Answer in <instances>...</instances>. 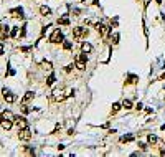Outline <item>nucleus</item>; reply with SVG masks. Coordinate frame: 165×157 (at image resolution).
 <instances>
[{"label": "nucleus", "mask_w": 165, "mask_h": 157, "mask_svg": "<svg viewBox=\"0 0 165 157\" xmlns=\"http://www.w3.org/2000/svg\"><path fill=\"white\" fill-rule=\"evenodd\" d=\"M22 112H23V114H28V112H30V109H28L26 104H22Z\"/></svg>", "instance_id": "27"}, {"label": "nucleus", "mask_w": 165, "mask_h": 157, "mask_svg": "<svg viewBox=\"0 0 165 157\" xmlns=\"http://www.w3.org/2000/svg\"><path fill=\"white\" fill-rule=\"evenodd\" d=\"M155 3H157V5H162V0H155Z\"/></svg>", "instance_id": "36"}, {"label": "nucleus", "mask_w": 165, "mask_h": 157, "mask_svg": "<svg viewBox=\"0 0 165 157\" xmlns=\"http://www.w3.org/2000/svg\"><path fill=\"white\" fill-rule=\"evenodd\" d=\"M55 79H56V76H55V74H50V76H48V78H46V86H51L53 83H55Z\"/></svg>", "instance_id": "21"}, {"label": "nucleus", "mask_w": 165, "mask_h": 157, "mask_svg": "<svg viewBox=\"0 0 165 157\" xmlns=\"http://www.w3.org/2000/svg\"><path fill=\"white\" fill-rule=\"evenodd\" d=\"M149 3H150V0H144V7H145V8L149 7Z\"/></svg>", "instance_id": "33"}, {"label": "nucleus", "mask_w": 165, "mask_h": 157, "mask_svg": "<svg viewBox=\"0 0 165 157\" xmlns=\"http://www.w3.org/2000/svg\"><path fill=\"white\" fill-rule=\"evenodd\" d=\"M40 13H41L43 17H50V15H51V10H50L46 5H41L40 7Z\"/></svg>", "instance_id": "15"}, {"label": "nucleus", "mask_w": 165, "mask_h": 157, "mask_svg": "<svg viewBox=\"0 0 165 157\" xmlns=\"http://www.w3.org/2000/svg\"><path fill=\"white\" fill-rule=\"evenodd\" d=\"M10 15H12L13 18H23V8H20V7H17V8H10Z\"/></svg>", "instance_id": "10"}, {"label": "nucleus", "mask_w": 165, "mask_h": 157, "mask_svg": "<svg viewBox=\"0 0 165 157\" xmlns=\"http://www.w3.org/2000/svg\"><path fill=\"white\" fill-rule=\"evenodd\" d=\"M71 48H73V43H71V41H66V40H65V41H63V50L69 51Z\"/></svg>", "instance_id": "23"}, {"label": "nucleus", "mask_w": 165, "mask_h": 157, "mask_svg": "<svg viewBox=\"0 0 165 157\" xmlns=\"http://www.w3.org/2000/svg\"><path fill=\"white\" fill-rule=\"evenodd\" d=\"M86 63H88V58H86V53H81V55H78L76 56V60H74V66L78 68V70H86Z\"/></svg>", "instance_id": "4"}, {"label": "nucleus", "mask_w": 165, "mask_h": 157, "mask_svg": "<svg viewBox=\"0 0 165 157\" xmlns=\"http://www.w3.org/2000/svg\"><path fill=\"white\" fill-rule=\"evenodd\" d=\"M127 79H129L127 83H131V85H135V83H137V76H134V74H129Z\"/></svg>", "instance_id": "25"}, {"label": "nucleus", "mask_w": 165, "mask_h": 157, "mask_svg": "<svg viewBox=\"0 0 165 157\" xmlns=\"http://www.w3.org/2000/svg\"><path fill=\"white\" fill-rule=\"evenodd\" d=\"M0 35H2V40H5L7 37L10 35V26H8V25H5V23H3V25L0 26Z\"/></svg>", "instance_id": "12"}, {"label": "nucleus", "mask_w": 165, "mask_h": 157, "mask_svg": "<svg viewBox=\"0 0 165 157\" xmlns=\"http://www.w3.org/2000/svg\"><path fill=\"white\" fill-rule=\"evenodd\" d=\"M121 108H122V104H121V103H114V104H112L111 112H112V114H116V112H117L119 109H121Z\"/></svg>", "instance_id": "22"}, {"label": "nucleus", "mask_w": 165, "mask_h": 157, "mask_svg": "<svg viewBox=\"0 0 165 157\" xmlns=\"http://www.w3.org/2000/svg\"><path fill=\"white\" fill-rule=\"evenodd\" d=\"M20 50H22L23 53H30V51H32V46H22Z\"/></svg>", "instance_id": "28"}, {"label": "nucleus", "mask_w": 165, "mask_h": 157, "mask_svg": "<svg viewBox=\"0 0 165 157\" xmlns=\"http://www.w3.org/2000/svg\"><path fill=\"white\" fill-rule=\"evenodd\" d=\"M18 30H20V26H12L10 37H12V38H18Z\"/></svg>", "instance_id": "19"}, {"label": "nucleus", "mask_w": 165, "mask_h": 157, "mask_svg": "<svg viewBox=\"0 0 165 157\" xmlns=\"http://www.w3.org/2000/svg\"><path fill=\"white\" fill-rule=\"evenodd\" d=\"M18 139L20 141L28 142V141L32 139V132H30V129H28V127H25V129H18Z\"/></svg>", "instance_id": "6"}, {"label": "nucleus", "mask_w": 165, "mask_h": 157, "mask_svg": "<svg viewBox=\"0 0 165 157\" xmlns=\"http://www.w3.org/2000/svg\"><path fill=\"white\" fill-rule=\"evenodd\" d=\"M134 136H124V137H121V142H122V144H124V142H132V141H134Z\"/></svg>", "instance_id": "24"}, {"label": "nucleus", "mask_w": 165, "mask_h": 157, "mask_svg": "<svg viewBox=\"0 0 165 157\" xmlns=\"http://www.w3.org/2000/svg\"><path fill=\"white\" fill-rule=\"evenodd\" d=\"M63 41H65V35H63V32H61L59 28L53 30V33L50 35V43L58 45V43H63Z\"/></svg>", "instance_id": "2"}, {"label": "nucleus", "mask_w": 165, "mask_h": 157, "mask_svg": "<svg viewBox=\"0 0 165 157\" xmlns=\"http://www.w3.org/2000/svg\"><path fill=\"white\" fill-rule=\"evenodd\" d=\"M15 124L18 129H25V127H28V121L23 116H18V118H15Z\"/></svg>", "instance_id": "9"}, {"label": "nucleus", "mask_w": 165, "mask_h": 157, "mask_svg": "<svg viewBox=\"0 0 165 157\" xmlns=\"http://www.w3.org/2000/svg\"><path fill=\"white\" fill-rule=\"evenodd\" d=\"M86 37H88V28H84V26H74L73 28V38L74 40H81Z\"/></svg>", "instance_id": "3"}, {"label": "nucleus", "mask_w": 165, "mask_h": 157, "mask_svg": "<svg viewBox=\"0 0 165 157\" xmlns=\"http://www.w3.org/2000/svg\"><path fill=\"white\" fill-rule=\"evenodd\" d=\"M65 94H66V98H71L73 94H74V89H73V88H66V89H65Z\"/></svg>", "instance_id": "26"}, {"label": "nucleus", "mask_w": 165, "mask_h": 157, "mask_svg": "<svg viewBox=\"0 0 165 157\" xmlns=\"http://www.w3.org/2000/svg\"><path fill=\"white\" fill-rule=\"evenodd\" d=\"M40 68L45 70V71H51L53 65H51V61H41V63H40Z\"/></svg>", "instance_id": "14"}, {"label": "nucleus", "mask_w": 165, "mask_h": 157, "mask_svg": "<svg viewBox=\"0 0 165 157\" xmlns=\"http://www.w3.org/2000/svg\"><path fill=\"white\" fill-rule=\"evenodd\" d=\"M142 108H144V106H142V103H139V104H135V109H137V111H140Z\"/></svg>", "instance_id": "32"}, {"label": "nucleus", "mask_w": 165, "mask_h": 157, "mask_svg": "<svg viewBox=\"0 0 165 157\" xmlns=\"http://www.w3.org/2000/svg\"><path fill=\"white\" fill-rule=\"evenodd\" d=\"M139 147H140L142 151H147V147H149V142H147V141H142V139H139Z\"/></svg>", "instance_id": "20"}, {"label": "nucleus", "mask_w": 165, "mask_h": 157, "mask_svg": "<svg viewBox=\"0 0 165 157\" xmlns=\"http://www.w3.org/2000/svg\"><path fill=\"white\" fill-rule=\"evenodd\" d=\"M15 118H17V116H15L12 111H8V109L2 111V114H0V126H2L5 131L12 129V126L15 124Z\"/></svg>", "instance_id": "1"}, {"label": "nucleus", "mask_w": 165, "mask_h": 157, "mask_svg": "<svg viewBox=\"0 0 165 157\" xmlns=\"http://www.w3.org/2000/svg\"><path fill=\"white\" fill-rule=\"evenodd\" d=\"M73 68H76V66H73V65H68V66H66V68H65V71H66V73H71V71H73Z\"/></svg>", "instance_id": "30"}, {"label": "nucleus", "mask_w": 165, "mask_h": 157, "mask_svg": "<svg viewBox=\"0 0 165 157\" xmlns=\"http://www.w3.org/2000/svg\"><path fill=\"white\" fill-rule=\"evenodd\" d=\"M158 79H160V81H164V79H165V71L162 73V74H160V78H158Z\"/></svg>", "instance_id": "34"}, {"label": "nucleus", "mask_w": 165, "mask_h": 157, "mask_svg": "<svg viewBox=\"0 0 165 157\" xmlns=\"http://www.w3.org/2000/svg\"><path fill=\"white\" fill-rule=\"evenodd\" d=\"M160 156H165V147H162V149H160Z\"/></svg>", "instance_id": "35"}, {"label": "nucleus", "mask_w": 165, "mask_h": 157, "mask_svg": "<svg viewBox=\"0 0 165 157\" xmlns=\"http://www.w3.org/2000/svg\"><path fill=\"white\" fill-rule=\"evenodd\" d=\"M51 99L55 103H61L66 99V94H65V89H53L51 93Z\"/></svg>", "instance_id": "5"}, {"label": "nucleus", "mask_w": 165, "mask_h": 157, "mask_svg": "<svg viewBox=\"0 0 165 157\" xmlns=\"http://www.w3.org/2000/svg\"><path fill=\"white\" fill-rule=\"evenodd\" d=\"M33 99H35V93L26 91L25 94H23V98H22V104H26V103H30V101H33Z\"/></svg>", "instance_id": "11"}, {"label": "nucleus", "mask_w": 165, "mask_h": 157, "mask_svg": "<svg viewBox=\"0 0 165 157\" xmlns=\"http://www.w3.org/2000/svg\"><path fill=\"white\" fill-rule=\"evenodd\" d=\"M147 142H149V145H155V144L158 142L157 136H154V134H149V136H147Z\"/></svg>", "instance_id": "16"}, {"label": "nucleus", "mask_w": 165, "mask_h": 157, "mask_svg": "<svg viewBox=\"0 0 165 157\" xmlns=\"http://www.w3.org/2000/svg\"><path fill=\"white\" fill-rule=\"evenodd\" d=\"M2 98H3V101H7V103H15V94H13L10 89H7V88L2 89Z\"/></svg>", "instance_id": "7"}, {"label": "nucleus", "mask_w": 165, "mask_h": 157, "mask_svg": "<svg viewBox=\"0 0 165 157\" xmlns=\"http://www.w3.org/2000/svg\"><path fill=\"white\" fill-rule=\"evenodd\" d=\"M81 51L86 53V55H88V53H91L92 51V45L89 43V41H83V45H81Z\"/></svg>", "instance_id": "13"}, {"label": "nucleus", "mask_w": 165, "mask_h": 157, "mask_svg": "<svg viewBox=\"0 0 165 157\" xmlns=\"http://www.w3.org/2000/svg\"><path fill=\"white\" fill-rule=\"evenodd\" d=\"M96 32L99 33V37H106L107 32H109V28H107V25H106L104 22H98L96 23Z\"/></svg>", "instance_id": "8"}, {"label": "nucleus", "mask_w": 165, "mask_h": 157, "mask_svg": "<svg viewBox=\"0 0 165 157\" xmlns=\"http://www.w3.org/2000/svg\"><path fill=\"white\" fill-rule=\"evenodd\" d=\"M122 108H124L125 111L132 109V101H131V99H124V101H122Z\"/></svg>", "instance_id": "18"}, {"label": "nucleus", "mask_w": 165, "mask_h": 157, "mask_svg": "<svg viewBox=\"0 0 165 157\" xmlns=\"http://www.w3.org/2000/svg\"><path fill=\"white\" fill-rule=\"evenodd\" d=\"M58 25H69V17L68 15H63L58 18Z\"/></svg>", "instance_id": "17"}, {"label": "nucleus", "mask_w": 165, "mask_h": 157, "mask_svg": "<svg viewBox=\"0 0 165 157\" xmlns=\"http://www.w3.org/2000/svg\"><path fill=\"white\" fill-rule=\"evenodd\" d=\"M112 43H114V45H116V43H117V41H119V33H114V37H112Z\"/></svg>", "instance_id": "29"}, {"label": "nucleus", "mask_w": 165, "mask_h": 157, "mask_svg": "<svg viewBox=\"0 0 165 157\" xmlns=\"http://www.w3.org/2000/svg\"><path fill=\"white\" fill-rule=\"evenodd\" d=\"M3 53H5V48H3V43H2V41H0V56H2V55H3Z\"/></svg>", "instance_id": "31"}]
</instances>
